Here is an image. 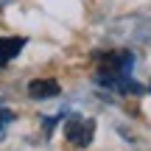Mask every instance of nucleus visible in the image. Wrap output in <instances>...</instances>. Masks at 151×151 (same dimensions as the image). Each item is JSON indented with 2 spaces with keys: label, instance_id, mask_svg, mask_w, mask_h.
Wrapping results in <instances>:
<instances>
[{
  "label": "nucleus",
  "instance_id": "nucleus-1",
  "mask_svg": "<svg viewBox=\"0 0 151 151\" xmlns=\"http://www.w3.org/2000/svg\"><path fill=\"white\" fill-rule=\"evenodd\" d=\"M92 134H95V123L90 118H81V115H73L65 126V137L67 143H73L76 148H87L92 143Z\"/></svg>",
  "mask_w": 151,
  "mask_h": 151
},
{
  "label": "nucleus",
  "instance_id": "nucleus-2",
  "mask_svg": "<svg viewBox=\"0 0 151 151\" xmlns=\"http://www.w3.org/2000/svg\"><path fill=\"white\" fill-rule=\"evenodd\" d=\"M59 81H53V78H37V81H31L28 84V95L34 98V101H45V98H56L59 95Z\"/></svg>",
  "mask_w": 151,
  "mask_h": 151
},
{
  "label": "nucleus",
  "instance_id": "nucleus-3",
  "mask_svg": "<svg viewBox=\"0 0 151 151\" xmlns=\"http://www.w3.org/2000/svg\"><path fill=\"white\" fill-rule=\"evenodd\" d=\"M22 45H25L22 37H3V39H0V67L9 65V62L22 50Z\"/></svg>",
  "mask_w": 151,
  "mask_h": 151
},
{
  "label": "nucleus",
  "instance_id": "nucleus-4",
  "mask_svg": "<svg viewBox=\"0 0 151 151\" xmlns=\"http://www.w3.org/2000/svg\"><path fill=\"white\" fill-rule=\"evenodd\" d=\"M11 118H14V115H11V112H6V109H3V112H0V129H3V126L9 123Z\"/></svg>",
  "mask_w": 151,
  "mask_h": 151
}]
</instances>
